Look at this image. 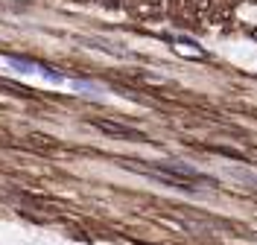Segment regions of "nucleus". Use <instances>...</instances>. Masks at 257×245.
Wrapping results in <instances>:
<instances>
[{"mask_svg":"<svg viewBox=\"0 0 257 245\" xmlns=\"http://www.w3.org/2000/svg\"><path fill=\"white\" fill-rule=\"evenodd\" d=\"M96 126H99L102 131H108V134H117V137H135V134H138L135 129H128V126H120V123H105V120H99Z\"/></svg>","mask_w":257,"mask_h":245,"instance_id":"f257e3e1","label":"nucleus"}]
</instances>
